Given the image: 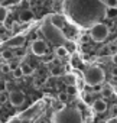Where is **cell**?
<instances>
[{
	"mask_svg": "<svg viewBox=\"0 0 117 123\" xmlns=\"http://www.w3.org/2000/svg\"><path fill=\"white\" fill-rule=\"evenodd\" d=\"M41 31H42L43 36H45L51 43L56 45V48H58V46H64V45L67 43V36L62 33V31H61L59 28H56V26L51 22L49 16L45 19L43 26H42Z\"/></svg>",
	"mask_w": 117,
	"mask_h": 123,
	"instance_id": "1",
	"label": "cell"
},
{
	"mask_svg": "<svg viewBox=\"0 0 117 123\" xmlns=\"http://www.w3.org/2000/svg\"><path fill=\"white\" fill-rule=\"evenodd\" d=\"M52 123H84L82 114L75 107H64L52 116Z\"/></svg>",
	"mask_w": 117,
	"mask_h": 123,
	"instance_id": "2",
	"label": "cell"
},
{
	"mask_svg": "<svg viewBox=\"0 0 117 123\" xmlns=\"http://www.w3.org/2000/svg\"><path fill=\"white\" fill-rule=\"evenodd\" d=\"M104 78H105L104 71L97 65H91L84 71V81L88 86H93V87L98 86V84H101L104 81Z\"/></svg>",
	"mask_w": 117,
	"mask_h": 123,
	"instance_id": "3",
	"label": "cell"
},
{
	"mask_svg": "<svg viewBox=\"0 0 117 123\" xmlns=\"http://www.w3.org/2000/svg\"><path fill=\"white\" fill-rule=\"evenodd\" d=\"M90 36L94 42H103L108 36V26L100 22L94 23L90 29Z\"/></svg>",
	"mask_w": 117,
	"mask_h": 123,
	"instance_id": "4",
	"label": "cell"
},
{
	"mask_svg": "<svg viewBox=\"0 0 117 123\" xmlns=\"http://www.w3.org/2000/svg\"><path fill=\"white\" fill-rule=\"evenodd\" d=\"M30 51L36 56H45L48 52V43L43 39H35L30 43Z\"/></svg>",
	"mask_w": 117,
	"mask_h": 123,
	"instance_id": "5",
	"label": "cell"
},
{
	"mask_svg": "<svg viewBox=\"0 0 117 123\" xmlns=\"http://www.w3.org/2000/svg\"><path fill=\"white\" fill-rule=\"evenodd\" d=\"M9 101L12 103V106L19 107L25 103V93L20 90H13L9 93Z\"/></svg>",
	"mask_w": 117,
	"mask_h": 123,
	"instance_id": "6",
	"label": "cell"
},
{
	"mask_svg": "<svg viewBox=\"0 0 117 123\" xmlns=\"http://www.w3.org/2000/svg\"><path fill=\"white\" fill-rule=\"evenodd\" d=\"M93 109H94L95 113H104V111L107 110V103H105V100H103V98L94 100V103H93Z\"/></svg>",
	"mask_w": 117,
	"mask_h": 123,
	"instance_id": "7",
	"label": "cell"
},
{
	"mask_svg": "<svg viewBox=\"0 0 117 123\" xmlns=\"http://www.w3.org/2000/svg\"><path fill=\"white\" fill-rule=\"evenodd\" d=\"M25 43V36H15L13 39L7 41V46L9 48H22V45Z\"/></svg>",
	"mask_w": 117,
	"mask_h": 123,
	"instance_id": "8",
	"label": "cell"
},
{
	"mask_svg": "<svg viewBox=\"0 0 117 123\" xmlns=\"http://www.w3.org/2000/svg\"><path fill=\"white\" fill-rule=\"evenodd\" d=\"M33 12L32 10H29V9H25V10H22L20 13H19V20L20 22H23V23H28V22H30L32 19H33Z\"/></svg>",
	"mask_w": 117,
	"mask_h": 123,
	"instance_id": "9",
	"label": "cell"
},
{
	"mask_svg": "<svg viewBox=\"0 0 117 123\" xmlns=\"http://www.w3.org/2000/svg\"><path fill=\"white\" fill-rule=\"evenodd\" d=\"M104 18H107V19H116V18H117V6L105 7V10H104Z\"/></svg>",
	"mask_w": 117,
	"mask_h": 123,
	"instance_id": "10",
	"label": "cell"
},
{
	"mask_svg": "<svg viewBox=\"0 0 117 123\" xmlns=\"http://www.w3.org/2000/svg\"><path fill=\"white\" fill-rule=\"evenodd\" d=\"M2 58H3L5 61H7V62L13 61V58H15V49H10V48L5 49V51L2 52Z\"/></svg>",
	"mask_w": 117,
	"mask_h": 123,
	"instance_id": "11",
	"label": "cell"
},
{
	"mask_svg": "<svg viewBox=\"0 0 117 123\" xmlns=\"http://www.w3.org/2000/svg\"><path fill=\"white\" fill-rule=\"evenodd\" d=\"M20 70H22L23 75H32V74H33V68H32V65L28 64V62H23V64L20 65Z\"/></svg>",
	"mask_w": 117,
	"mask_h": 123,
	"instance_id": "12",
	"label": "cell"
},
{
	"mask_svg": "<svg viewBox=\"0 0 117 123\" xmlns=\"http://www.w3.org/2000/svg\"><path fill=\"white\" fill-rule=\"evenodd\" d=\"M55 55H56V56H59V58L67 56V55H68V49H67V46H58V48L55 49Z\"/></svg>",
	"mask_w": 117,
	"mask_h": 123,
	"instance_id": "13",
	"label": "cell"
},
{
	"mask_svg": "<svg viewBox=\"0 0 117 123\" xmlns=\"http://www.w3.org/2000/svg\"><path fill=\"white\" fill-rule=\"evenodd\" d=\"M7 15H9V12H7V7H6V6H0V23L6 22V19H7Z\"/></svg>",
	"mask_w": 117,
	"mask_h": 123,
	"instance_id": "14",
	"label": "cell"
},
{
	"mask_svg": "<svg viewBox=\"0 0 117 123\" xmlns=\"http://www.w3.org/2000/svg\"><path fill=\"white\" fill-rule=\"evenodd\" d=\"M25 56H26V49H25V48H16V49H15V58L23 59Z\"/></svg>",
	"mask_w": 117,
	"mask_h": 123,
	"instance_id": "15",
	"label": "cell"
},
{
	"mask_svg": "<svg viewBox=\"0 0 117 123\" xmlns=\"http://www.w3.org/2000/svg\"><path fill=\"white\" fill-rule=\"evenodd\" d=\"M68 96H75L77 93H78V90H77V87L75 86H67V91H65Z\"/></svg>",
	"mask_w": 117,
	"mask_h": 123,
	"instance_id": "16",
	"label": "cell"
},
{
	"mask_svg": "<svg viewBox=\"0 0 117 123\" xmlns=\"http://www.w3.org/2000/svg\"><path fill=\"white\" fill-rule=\"evenodd\" d=\"M7 64H9V67H10V71H12V73H13V71H16L18 68H20V65H22V64H19L18 61H15V59H13V61H10V62H7Z\"/></svg>",
	"mask_w": 117,
	"mask_h": 123,
	"instance_id": "17",
	"label": "cell"
},
{
	"mask_svg": "<svg viewBox=\"0 0 117 123\" xmlns=\"http://www.w3.org/2000/svg\"><path fill=\"white\" fill-rule=\"evenodd\" d=\"M111 94H113V91H111V88H110L108 86H105V87L103 88V91H101V96H103V97H111Z\"/></svg>",
	"mask_w": 117,
	"mask_h": 123,
	"instance_id": "18",
	"label": "cell"
},
{
	"mask_svg": "<svg viewBox=\"0 0 117 123\" xmlns=\"http://www.w3.org/2000/svg\"><path fill=\"white\" fill-rule=\"evenodd\" d=\"M7 100H9V94L5 91H0V104H5Z\"/></svg>",
	"mask_w": 117,
	"mask_h": 123,
	"instance_id": "19",
	"label": "cell"
},
{
	"mask_svg": "<svg viewBox=\"0 0 117 123\" xmlns=\"http://www.w3.org/2000/svg\"><path fill=\"white\" fill-rule=\"evenodd\" d=\"M108 48H110V51H111V55L117 54V42H111V43H108Z\"/></svg>",
	"mask_w": 117,
	"mask_h": 123,
	"instance_id": "20",
	"label": "cell"
},
{
	"mask_svg": "<svg viewBox=\"0 0 117 123\" xmlns=\"http://www.w3.org/2000/svg\"><path fill=\"white\" fill-rule=\"evenodd\" d=\"M68 98H70V96H68L67 93H59V101H61V103H67Z\"/></svg>",
	"mask_w": 117,
	"mask_h": 123,
	"instance_id": "21",
	"label": "cell"
},
{
	"mask_svg": "<svg viewBox=\"0 0 117 123\" xmlns=\"http://www.w3.org/2000/svg\"><path fill=\"white\" fill-rule=\"evenodd\" d=\"M71 62H72V67H75V68H77V67L80 65V62H81V59H80L77 55H74V56H72V61H71Z\"/></svg>",
	"mask_w": 117,
	"mask_h": 123,
	"instance_id": "22",
	"label": "cell"
},
{
	"mask_svg": "<svg viewBox=\"0 0 117 123\" xmlns=\"http://www.w3.org/2000/svg\"><path fill=\"white\" fill-rule=\"evenodd\" d=\"M0 70H2V73H10V67H9V64L6 62V64H3L2 67H0Z\"/></svg>",
	"mask_w": 117,
	"mask_h": 123,
	"instance_id": "23",
	"label": "cell"
},
{
	"mask_svg": "<svg viewBox=\"0 0 117 123\" xmlns=\"http://www.w3.org/2000/svg\"><path fill=\"white\" fill-rule=\"evenodd\" d=\"M22 75H23V73H22V70H20V68H18L16 71H13V77H15V78H20Z\"/></svg>",
	"mask_w": 117,
	"mask_h": 123,
	"instance_id": "24",
	"label": "cell"
},
{
	"mask_svg": "<svg viewBox=\"0 0 117 123\" xmlns=\"http://www.w3.org/2000/svg\"><path fill=\"white\" fill-rule=\"evenodd\" d=\"M111 117H113V119L117 117V104H114V106L111 107Z\"/></svg>",
	"mask_w": 117,
	"mask_h": 123,
	"instance_id": "25",
	"label": "cell"
},
{
	"mask_svg": "<svg viewBox=\"0 0 117 123\" xmlns=\"http://www.w3.org/2000/svg\"><path fill=\"white\" fill-rule=\"evenodd\" d=\"M103 88H104V87L98 84V86H94V87H93V91H94V93H101V91H103Z\"/></svg>",
	"mask_w": 117,
	"mask_h": 123,
	"instance_id": "26",
	"label": "cell"
},
{
	"mask_svg": "<svg viewBox=\"0 0 117 123\" xmlns=\"http://www.w3.org/2000/svg\"><path fill=\"white\" fill-rule=\"evenodd\" d=\"M88 41H90V36H88V35H82V36H81V42H82V43H87Z\"/></svg>",
	"mask_w": 117,
	"mask_h": 123,
	"instance_id": "27",
	"label": "cell"
},
{
	"mask_svg": "<svg viewBox=\"0 0 117 123\" xmlns=\"http://www.w3.org/2000/svg\"><path fill=\"white\" fill-rule=\"evenodd\" d=\"M110 59H111V62H114V64L117 65V54H114V55H111V56H110Z\"/></svg>",
	"mask_w": 117,
	"mask_h": 123,
	"instance_id": "28",
	"label": "cell"
},
{
	"mask_svg": "<svg viewBox=\"0 0 117 123\" xmlns=\"http://www.w3.org/2000/svg\"><path fill=\"white\" fill-rule=\"evenodd\" d=\"M111 75L117 78V65H116V67H113V70H111Z\"/></svg>",
	"mask_w": 117,
	"mask_h": 123,
	"instance_id": "29",
	"label": "cell"
},
{
	"mask_svg": "<svg viewBox=\"0 0 117 123\" xmlns=\"http://www.w3.org/2000/svg\"><path fill=\"white\" fill-rule=\"evenodd\" d=\"M82 59H84V61H88V59H90V56H88V55H84V56H82Z\"/></svg>",
	"mask_w": 117,
	"mask_h": 123,
	"instance_id": "30",
	"label": "cell"
},
{
	"mask_svg": "<svg viewBox=\"0 0 117 123\" xmlns=\"http://www.w3.org/2000/svg\"><path fill=\"white\" fill-rule=\"evenodd\" d=\"M3 61H5V59H3V58H2V56H0V67H2V65H3V64H5V62H3Z\"/></svg>",
	"mask_w": 117,
	"mask_h": 123,
	"instance_id": "31",
	"label": "cell"
},
{
	"mask_svg": "<svg viewBox=\"0 0 117 123\" xmlns=\"http://www.w3.org/2000/svg\"><path fill=\"white\" fill-rule=\"evenodd\" d=\"M87 123H94V122H87Z\"/></svg>",
	"mask_w": 117,
	"mask_h": 123,
	"instance_id": "32",
	"label": "cell"
}]
</instances>
